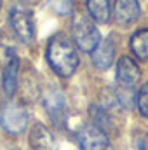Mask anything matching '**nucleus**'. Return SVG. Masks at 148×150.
Returning a JSON list of instances; mask_svg holds the SVG:
<instances>
[{
	"label": "nucleus",
	"instance_id": "obj_1",
	"mask_svg": "<svg viewBox=\"0 0 148 150\" xmlns=\"http://www.w3.org/2000/svg\"><path fill=\"white\" fill-rule=\"evenodd\" d=\"M47 61L59 77H72L78 67V52L66 35L58 33L49 40Z\"/></svg>",
	"mask_w": 148,
	"mask_h": 150
},
{
	"label": "nucleus",
	"instance_id": "obj_2",
	"mask_svg": "<svg viewBox=\"0 0 148 150\" xmlns=\"http://www.w3.org/2000/svg\"><path fill=\"white\" fill-rule=\"evenodd\" d=\"M72 33H73V40L77 47L85 51V52H92L98 47V44L101 42V35H99L98 28L84 14L75 16L73 23H72Z\"/></svg>",
	"mask_w": 148,
	"mask_h": 150
},
{
	"label": "nucleus",
	"instance_id": "obj_3",
	"mask_svg": "<svg viewBox=\"0 0 148 150\" xmlns=\"http://www.w3.org/2000/svg\"><path fill=\"white\" fill-rule=\"evenodd\" d=\"M9 21H11V26H12L14 33L18 35L19 40H23L26 44L33 40V37H35V25H33L32 12L26 7H21V5L12 7L11 14H9Z\"/></svg>",
	"mask_w": 148,
	"mask_h": 150
},
{
	"label": "nucleus",
	"instance_id": "obj_4",
	"mask_svg": "<svg viewBox=\"0 0 148 150\" xmlns=\"http://www.w3.org/2000/svg\"><path fill=\"white\" fill-rule=\"evenodd\" d=\"M77 142L80 150H110V140L106 136V133L98 127V126H84L78 134H77Z\"/></svg>",
	"mask_w": 148,
	"mask_h": 150
},
{
	"label": "nucleus",
	"instance_id": "obj_5",
	"mask_svg": "<svg viewBox=\"0 0 148 150\" xmlns=\"http://www.w3.org/2000/svg\"><path fill=\"white\" fill-rule=\"evenodd\" d=\"M0 124H2V127L5 131H9L12 134H18V133L26 129V126H28V113L21 105L11 103L0 113Z\"/></svg>",
	"mask_w": 148,
	"mask_h": 150
},
{
	"label": "nucleus",
	"instance_id": "obj_6",
	"mask_svg": "<svg viewBox=\"0 0 148 150\" xmlns=\"http://www.w3.org/2000/svg\"><path fill=\"white\" fill-rule=\"evenodd\" d=\"M44 107L49 113L51 120L56 126H61L66 119V100L63 96V93L56 87L47 89L44 94Z\"/></svg>",
	"mask_w": 148,
	"mask_h": 150
},
{
	"label": "nucleus",
	"instance_id": "obj_7",
	"mask_svg": "<svg viewBox=\"0 0 148 150\" xmlns=\"http://www.w3.org/2000/svg\"><path fill=\"white\" fill-rule=\"evenodd\" d=\"M141 77V70L136 65V61L129 56H120V59L117 61V80L125 86L131 87L134 86Z\"/></svg>",
	"mask_w": 148,
	"mask_h": 150
},
{
	"label": "nucleus",
	"instance_id": "obj_8",
	"mask_svg": "<svg viewBox=\"0 0 148 150\" xmlns=\"http://www.w3.org/2000/svg\"><path fill=\"white\" fill-rule=\"evenodd\" d=\"M141 9L138 0H115L113 4V16L118 25H129L138 19Z\"/></svg>",
	"mask_w": 148,
	"mask_h": 150
},
{
	"label": "nucleus",
	"instance_id": "obj_9",
	"mask_svg": "<svg viewBox=\"0 0 148 150\" xmlns=\"http://www.w3.org/2000/svg\"><path fill=\"white\" fill-rule=\"evenodd\" d=\"M113 58H115V47H113V42H111L110 38L101 40V42L98 44V47L91 52L92 65H94L98 70H106V68H110L111 63H113Z\"/></svg>",
	"mask_w": 148,
	"mask_h": 150
},
{
	"label": "nucleus",
	"instance_id": "obj_10",
	"mask_svg": "<svg viewBox=\"0 0 148 150\" xmlns=\"http://www.w3.org/2000/svg\"><path fill=\"white\" fill-rule=\"evenodd\" d=\"M30 143L35 150H51L54 145V136L44 124H35L30 131Z\"/></svg>",
	"mask_w": 148,
	"mask_h": 150
},
{
	"label": "nucleus",
	"instance_id": "obj_11",
	"mask_svg": "<svg viewBox=\"0 0 148 150\" xmlns=\"http://www.w3.org/2000/svg\"><path fill=\"white\" fill-rule=\"evenodd\" d=\"M18 74H19V59L18 56L4 68V89L7 96H12L18 87Z\"/></svg>",
	"mask_w": 148,
	"mask_h": 150
},
{
	"label": "nucleus",
	"instance_id": "obj_12",
	"mask_svg": "<svg viewBox=\"0 0 148 150\" xmlns=\"http://www.w3.org/2000/svg\"><path fill=\"white\" fill-rule=\"evenodd\" d=\"M89 16L98 23L110 21V2L108 0H87Z\"/></svg>",
	"mask_w": 148,
	"mask_h": 150
},
{
	"label": "nucleus",
	"instance_id": "obj_13",
	"mask_svg": "<svg viewBox=\"0 0 148 150\" xmlns=\"http://www.w3.org/2000/svg\"><path fill=\"white\" fill-rule=\"evenodd\" d=\"M131 51L134 52L136 58L148 59V28L138 30L131 37Z\"/></svg>",
	"mask_w": 148,
	"mask_h": 150
},
{
	"label": "nucleus",
	"instance_id": "obj_14",
	"mask_svg": "<svg viewBox=\"0 0 148 150\" xmlns=\"http://www.w3.org/2000/svg\"><path fill=\"white\" fill-rule=\"evenodd\" d=\"M16 58V51H14V47L7 42V40H4V38H0V68L4 70L12 59Z\"/></svg>",
	"mask_w": 148,
	"mask_h": 150
},
{
	"label": "nucleus",
	"instance_id": "obj_15",
	"mask_svg": "<svg viewBox=\"0 0 148 150\" xmlns=\"http://www.w3.org/2000/svg\"><path fill=\"white\" fill-rule=\"evenodd\" d=\"M136 105H138V110L141 112V115H143V117H148V84H145V86L138 91Z\"/></svg>",
	"mask_w": 148,
	"mask_h": 150
},
{
	"label": "nucleus",
	"instance_id": "obj_16",
	"mask_svg": "<svg viewBox=\"0 0 148 150\" xmlns=\"http://www.w3.org/2000/svg\"><path fill=\"white\" fill-rule=\"evenodd\" d=\"M51 7L58 14H70L72 12V0H51Z\"/></svg>",
	"mask_w": 148,
	"mask_h": 150
},
{
	"label": "nucleus",
	"instance_id": "obj_17",
	"mask_svg": "<svg viewBox=\"0 0 148 150\" xmlns=\"http://www.w3.org/2000/svg\"><path fill=\"white\" fill-rule=\"evenodd\" d=\"M0 7H2V0H0Z\"/></svg>",
	"mask_w": 148,
	"mask_h": 150
}]
</instances>
